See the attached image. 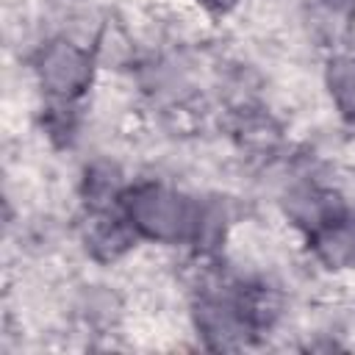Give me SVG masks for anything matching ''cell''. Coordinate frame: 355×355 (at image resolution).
<instances>
[{"label":"cell","mask_w":355,"mask_h":355,"mask_svg":"<svg viewBox=\"0 0 355 355\" xmlns=\"http://www.w3.org/2000/svg\"><path fill=\"white\" fill-rule=\"evenodd\" d=\"M130 216L150 236L172 239V236L180 233L186 211H183V202L178 197H172V194H166L161 189H144V191H139L133 197Z\"/></svg>","instance_id":"1"},{"label":"cell","mask_w":355,"mask_h":355,"mask_svg":"<svg viewBox=\"0 0 355 355\" xmlns=\"http://www.w3.org/2000/svg\"><path fill=\"white\" fill-rule=\"evenodd\" d=\"M216 3H222V0H216Z\"/></svg>","instance_id":"4"},{"label":"cell","mask_w":355,"mask_h":355,"mask_svg":"<svg viewBox=\"0 0 355 355\" xmlns=\"http://www.w3.org/2000/svg\"><path fill=\"white\" fill-rule=\"evenodd\" d=\"M42 75L55 92H80L89 80V61L69 44H53L42 61Z\"/></svg>","instance_id":"2"},{"label":"cell","mask_w":355,"mask_h":355,"mask_svg":"<svg viewBox=\"0 0 355 355\" xmlns=\"http://www.w3.org/2000/svg\"><path fill=\"white\" fill-rule=\"evenodd\" d=\"M330 86L338 105L355 116V61H336L330 69Z\"/></svg>","instance_id":"3"}]
</instances>
